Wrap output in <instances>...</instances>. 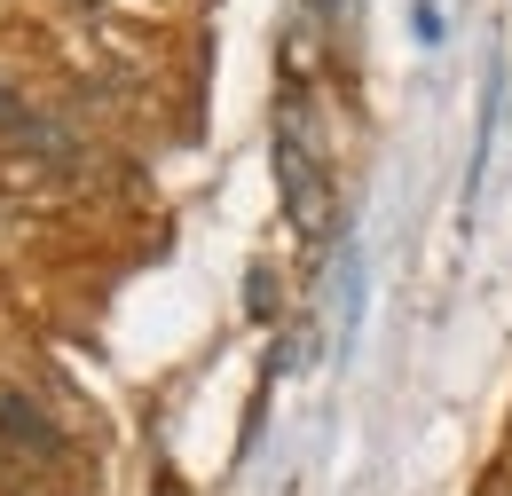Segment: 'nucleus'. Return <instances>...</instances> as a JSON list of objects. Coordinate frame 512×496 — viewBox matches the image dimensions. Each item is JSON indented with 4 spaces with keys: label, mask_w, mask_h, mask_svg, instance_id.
Masks as SVG:
<instances>
[{
    "label": "nucleus",
    "mask_w": 512,
    "mask_h": 496,
    "mask_svg": "<svg viewBox=\"0 0 512 496\" xmlns=\"http://www.w3.org/2000/svg\"><path fill=\"white\" fill-rule=\"evenodd\" d=\"M276 182H284V205H292V229L316 245L331 237V158H323V134H316V111H308V95L292 87L284 95V111H276Z\"/></svg>",
    "instance_id": "obj_1"
},
{
    "label": "nucleus",
    "mask_w": 512,
    "mask_h": 496,
    "mask_svg": "<svg viewBox=\"0 0 512 496\" xmlns=\"http://www.w3.org/2000/svg\"><path fill=\"white\" fill-rule=\"evenodd\" d=\"M0 142L16 150V158H40V166H56V174H79L87 166V142L71 134L56 111H40L8 71H0Z\"/></svg>",
    "instance_id": "obj_2"
},
{
    "label": "nucleus",
    "mask_w": 512,
    "mask_h": 496,
    "mask_svg": "<svg viewBox=\"0 0 512 496\" xmlns=\"http://www.w3.org/2000/svg\"><path fill=\"white\" fill-rule=\"evenodd\" d=\"M0 449L16 457V465H32V473H48V465H71V441L64 426L24 394V386H0Z\"/></svg>",
    "instance_id": "obj_3"
},
{
    "label": "nucleus",
    "mask_w": 512,
    "mask_h": 496,
    "mask_svg": "<svg viewBox=\"0 0 512 496\" xmlns=\"http://www.w3.org/2000/svg\"><path fill=\"white\" fill-rule=\"evenodd\" d=\"M418 40H426V48L442 40V8H434V0H418Z\"/></svg>",
    "instance_id": "obj_4"
}]
</instances>
